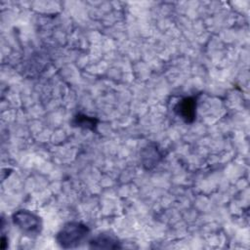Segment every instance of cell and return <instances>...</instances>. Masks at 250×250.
I'll return each mask as SVG.
<instances>
[{"label": "cell", "instance_id": "obj_7", "mask_svg": "<svg viewBox=\"0 0 250 250\" xmlns=\"http://www.w3.org/2000/svg\"><path fill=\"white\" fill-rule=\"evenodd\" d=\"M7 241H8V238L3 235V236L1 237V248H2V249H6V248H7V246H8Z\"/></svg>", "mask_w": 250, "mask_h": 250}, {"label": "cell", "instance_id": "obj_2", "mask_svg": "<svg viewBox=\"0 0 250 250\" xmlns=\"http://www.w3.org/2000/svg\"><path fill=\"white\" fill-rule=\"evenodd\" d=\"M12 222L22 234L29 237L38 236L43 229L41 217L27 209L17 210L12 215Z\"/></svg>", "mask_w": 250, "mask_h": 250}, {"label": "cell", "instance_id": "obj_5", "mask_svg": "<svg viewBox=\"0 0 250 250\" xmlns=\"http://www.w3.org/2000/svg\"><path fill=\"white\" fill-rule=\"evenodd\" d=\"M89 247L93 249H119L121 242L117 237L108 233H100L89 240Z\"/></svg>", "mask_w": 250, "mask_h": 250}, {"label": "cell", "instance_id": "obj_4", "mask_svg": "<svg viewBox=\"0 0 250 250\" xmlns=\"http://www.w3.org/2000/svg\"><path fill=\"white\" fill-rule=\"evenodd\" d=\"M166 152L156 143L147 144L141 151V161L146 171L153 170L165 157Z\"/></svg>", "mask_w": 250, "mask_h": 250}, {"label": "cell", "instance_id": "obj_6", "mask_svg": "<svg viewBox=\"0 0 250 250\" xmlns=\"http://www.w3.org/2000/svg\"><path fill=\"white\" fill-rule=\"evenodd\" d=\"M99 122L100 120L96 116H91L85 113L78 112L72 117L70 123L73 127L81 128L92 132H97Z\"/></svg>", "mask_w": 250, "mask_h": 250}, {"label": "cell", "instance_id": "obj_3", "mask_svg": "<svg viewBox=\"0 0 250 250\" xmlns=\"http://www.w3.org/2000/svg\"><path fill=\"white\" fill-rule=\"evenodd\" d=\"M200 94L181 98L174 105V113L185 123L191 124L195 121L197 115V104Z\"/></svg>", "mask_w": 250, "mask_h": 250}, {"label": "cell", "instance_id": "obj_1", "mask_svg": "<svg viewBox=\"0 0 250 250\" xmlns=\"http://www.w3.org/2000/svg\"><path fill=\"white\" fill-rule=\"evenodd\" d=\"M89 233L90 229L87 225L76 221L67 222L58 231L56 240L63 249L77 248L85 241Z\"/></svg>", "mask_w": 250, "mask_h": 250}]
</instances>
